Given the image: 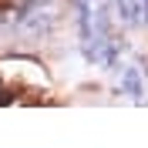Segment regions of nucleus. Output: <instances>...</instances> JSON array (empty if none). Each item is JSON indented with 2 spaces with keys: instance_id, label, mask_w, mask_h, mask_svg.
I'll return each mask as SVG.
<instances>
[{
  "instance_id": "obj_1",
  "label": "nucleus",
  "mask_w": 148,
  "mask_h": 148,
  "mask_svg": "<svg viewBox=\"0 0 148 148\" xmlns=\"http://www.w3.org/2000/svg\"><path fill=\"white\" fill-rule=\"evenodd\" d=\"M118 14L128 24H145L148 20V0H118Z\"/></svg>"
}]
</instances>
